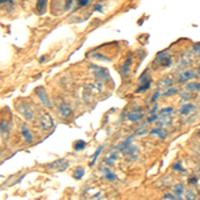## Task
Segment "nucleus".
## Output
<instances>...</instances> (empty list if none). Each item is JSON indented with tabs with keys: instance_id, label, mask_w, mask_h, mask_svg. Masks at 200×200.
Instances as JSON below:
<instances>
[{
	"instance_id": "22",
	"label": "nucleus",
	"mask_w": 200,
	"mask_h": 200,
	"mask_svg": "<svg viewBox=\"0 0 200 200\" xmlns=\"http://www.w3.org/2000/svg\"><path fill=\"white\" fill-rule=\"evenodd\" d=\"M83 176H84V169H83L82 167H77V168L73 171V177H75L76 180H80Z\"/></svg>"
},
{
	"instance_id": "18",
	"label": "nucleus",
	"mask_w": 200,
	"mask_h": 200,
	"mask_svg": "<svg viewBox=\"0 0 200 200\" xmlns=\"http://www.w3.org/2000/svg\"><path fill=\"white\" fill-rule=\"evenodd\" d=\"M151 134H152V135H156V136H159L160 139H166V137H167V134L163 131V128H160V127L153 128V130L151 131Z\"/></svg>"
},
{
	"instance_id": "24",
	"label": "nucleus",
	"mask_w": 200,
	"mask_h": 200,
	"mask_svg": "<svg viewBox=\"0 0 200 200\" xmlns=\"http://www.w3.org/2000/svg\"><path fill=\"white\" fill-rule=\"evenodd\" d=\"M131 63H132V57L130 56L127 59V62L124 63L123 66V69H121V72H123V75H125V73H128V71H130V67H131Z\"/></svg>"
},
{
	"instance_id": "2",
	"label": "nucleus",
	"mask_w": 200,
	"mask_h": 200,
	"mask_svg": "<svg viewBox=\"0 0 200 200\" xmlns=\"http://www.w3.org/2000/svg\"><path fill=\"white\" fill-rule=\"evenodd\" d=\"M40 125L44 131H51L55 125V121H53V118L51 116V114L48 112H43L40 116Z\"/></svg>"
},
{
	"instance_id": "6",
	"label": "nucleus",
	"mask_w": 200,
	"mask_h": 200,
	"mask_svg": "<svg viewBox=\"0 0 200 200\" xmlns=\"http://www.w3.org/2000/svg\"><path fill=\"white\" fill-rule=\"evenodd\" d=\"M88 91L89 93H93V95H99V93L104 91V84L100 80H93L88 84Z\"/></svg>"
},
{
	"instance_id": "17",
	"label": "nucleus",
	"mask_w": 200,
	"mask_h": 200,
	"mask_svg": "<svg viewBox=\"0 0 200 200\" xmlns=\"http://www.w3.org/2000/svg\"><path fill=\"white\" fill-rule=\"evenodd\" d=\"M47 2H48V0H37L36 8H37V12H39V14H44V12H46Z\"/></svg>"
},
{
	"instance_id": "8",
	"label": "nucleus",
	"mask_w": 200,
	"mask_h": 200,
	"mask_svg": "<svg viewBox=\"0 0 200 200\" xmlns=\"http://www.w3.org/2000/svg\"><path fill=\"white\" fill-rule=\"evenodd\" d=\"M36 93H37L39 98H40L41 103H43L46 107H48V108L52 107V102L50 100V98H48V95H47V92H46V89H44L43 87H37V88H36Z\"/></svg>"
},
{
	"instance_id": "23",
	"label": "nucleus",
	"mask_w": 200,
	"mask_h": 200,
	"mask_svg": "<svg viewBox=\"0 0 200 200\" xmlns=\"http://www.w3.org/2000/svg\"><path fill=\"white\" fill-rule=\"evenodd\" d=\"M103 172H104V177H105L107 180H111V182H112V180L116 179V175H115L114 172H111L109 169L105 168V169H103Z\"/></svg>"
},
{
	"instance_id": "11",
	"label": "nucleus",
	"mask_w": 200,
	"mask_h": 200,
	"mask_svg": "<svg viewBox=\"0 0 200 200\" xmlns=\"http://www.w3.org/2000/svg\"><path fill=\"white\" fill-rule=\"evenodd\" d=\"M195 111H196V105L193 104V103H185V104H183L182 107H180V109H179L180 114L184 115V116L191 115V114H193Z\"/></svg>"
},
{
	"instance_id": "25",
	"label": "nucleus",
	"mask_w": 200,
	"mask_h": 200,
	"mask_svg": "<svg viewBox=\"0 0 200 200\" xmlns=\"http://www.w3.org/2000/svg\"><path fill=\"white\" fill-rule=\"evenodd\" d=\"M192 59L193 57H191V53L187 52L185 55H183V57H182V64H189L192 62Z\"/></svg>"
},
{
	"instance_id": "14",
	"label": "nucleus",
	"mask_w": 200,
	"mask_h": 200,
	"mask_svg": "<svg viewBox=\"0 0 200 200\" xmlns=\"http://www.w3.org/2000/svg\"><path fill=\"white\" fill-rule=\"evenodd\" d=\"M173 114V108L168 107V108H163L162 111L157 114V119H169Z\"/></svg>"
},
{
	"instance_id": "39",
	"label": "nucleus",
	"mask_w": 200,
	"mask_h": 200,
	"mask_svg": "<svg viewBox=\"0 0 200 200\" xmlns=\"http://www.w3.org/2000/svg\"><path fill=\"white\" fill-rule=\"evenodd\" d=\"M199 136H200V131H199Z\"/></svg>"
},
{
	"instance_id": "15",
	"label": "nucleus",
	"mask_w": 200,
	"mask_h": 200,
	"mask_svg": "<svg viewBox=\"0 0 200 200\" xmlns=\"http://www.w3.org/2000/svg\"><path fill=\"white\" fill-rule=\"evenodd\" d=\"M118 160V153H112V151L108 153V156L105 157L104 160V164H107L108 167H112L115 164V162Z\"/></svg>"
},
{
	"instance_id": "3",
	"label": "nucleus",
	"mask_w": 200,
	"mask_h": 200,
	"mask_svg": "<svg viewBox=\"0 0 200 200\" xmlns=\"http://www.w3.org/2000/svg\"><path fill=\"white\" fill-rule=\"evenodd\" d=\"M151 77L148 76V72L146 71V72L143 73L140 77H139V87H137V89H136V92H144V91H147L148 88H150V85H151Z\"/></svg>"
},
{
	"instance_id": "29",
	"label": "nucleus",
	"mask_w": 200,
	"mask_h": 200,
	"mask_svg": "<svg viewBox=\"0 0 200 200\" xmlns=\"http://www.w3.org/2000/svg\"><path fill=\"white\" fill-rule=\"evenodd\" d=\"M183 191H184L183 185H176L175 187V193H176V196H179V198L183 195Z\"/></svg>"
},
{
	"instance_id": "7",
	"label": "nucleus",
	"mask_w": 200,
	"mask_h": 200,
	"mask_svg": "<svg viewBox=\"0 0 200 200\" xmlns=\"http://www.w3.org/2000/svg\"><path fill=\"white\" fill-rule=\"evenodd\" d=\"M71 114H72V108H71V105L68 103L66 102H60L59 104V115L62 119H68Z\"/></svg>"
},
{
	"instance_id": "4",
	"label": "nucleus",
	"mask_w": 200,
	"mask_h": 200,
	"mask_svg": "<svg viewBox=\"0 0 200 200\" xmlns=\"http://www.w3.org/2000/svg\"><path fill=\"white\" fill-rule=\"evenodd\" d=\"M89 68H91V71L93 72L95 77H96L98 80H100V82H103V80H108V79H109L108 72H107V71H105L104 68H102V67H98V66H89Z\"/></svg>"
},
{
	"instance_id": "19",
	"label": "nucleus",
	"mask_w": 200,
	"mask_h": 200,
	"mask_svg": "<svg viewBox=\"0 0 200 200\" xmlns=\"http://www.w3.org/2000/svg\"><path fill=\"white\" fill-rule=\"evenodd\" d=\"M172 79H169V77H164V79L162 80V82H160L159 83V87H160V88H168V87H171V85H172Z\"/></svg>"
},
{
	"instance_id": "26",
	"label": "nucleus",
	"mask_w": 200,
	"mask_h": 200,
	"mask_svg": "<svg viewBox=\"0 0 200 200\" xmlns=\"http://www.w3.org/2000/svg\"><path fill=\"white\" fill-rule=\"evenodd\" d=\"M84 147H85V141H84V140H79V141H76V143L73 144V148H75L76 151L83 150Z\"/></svg>"
},
{
	"instance_id": "5",
	"label": "nucleus",
	"mask_w": 200,
	"mask_h": 200,
	"mask_svg": "<svg viewBox=\"0 0 200 200\" xmlns=\"http://www.w3.org/2000/svg\"><path fill=\"white\" fill-rule=\"evenodd\" d=\"M195 76H196V73L193 72L191 68H185L184 71L179 72V75H177V82H179V83L189 82L191 79H195Z\"/></svg>"
},
{
	"instance_id": "9",
	"label": "nucleus",
	"mask_w": 200,
	"mask_h": 200,
	"mask_svg": "<svg viewBox=\"0 0 200 200\" xmlns=\"http://www.w3.org/2000/svg\"><path fill=\"white\" fill-rule=\"evenodd\" d=\"M19 112H20V114L24 116L25 120H28V121L34 120V112H32V109H31L30 105L25 104V103H23V104L19 105Z\"/></svg>"
},
{
	"instance_id": "1",
	"label": "nucleus",
	"mask_w": 200,
	"mask_h": 200,
	"mask_svg": "<svg viewBox=\"0 0 200 200\" xmlns=\"http://www.w3.org/2000/svg\"><path fill=\"white\" fill-rule=\"evenodd\" d=\"M171 62H172V56H171V53L168 51H162V52H159L156 55V59H155V64H157V66L163 67V68H166V67L171 66Z\"/></svg>"
},
{
	"instance_id": "12",
	"label": "nucleus",
	"mask_w": 200,
	"mask_h": 200,
	"mask_svg": "<svg viewBox=\"0 0 200 200\" xmlns=\"http://www.w3.org/2000/svg\"><path fill=\"white\" fill-rule=\"evenodd\" d=\"M141 118H143V112L140 111H130L127 114V119L130 121H139L141 120Z\"/></svg>"
},
{
	"instance_id": "30",
	"label": "nucleus",
	"mask_w": 200,
	"mask_h": 200,
	"mask_svg": "<svg viewBox=\"0 0 200 200\" xmlns=\"http://www.w3.org/2000/svg\"><path fill=\"white\" fill-rule=\"evenodd\" d=\"M192 52L196 55V56H200V44H195L192 47Z\"/></svg>"
},
{
	"instance_id": "16",
	"label": "nucleus",
	"mask_w": 200,
	"mask_h": 200,
	"mask_svg": "<svg viewBox=\"0 0 200 200\" xmlns=\"http://www.w3.org/2000/svg\"><path fill=\"white\" fill-rule=\"evenodd\" d=\"M21 135H23V137H24V140L27 141V143H32V140H34V137H32V134H31V131L28 130L25 125H23L21 127Z\"/></svg>"
},
{
	"instance_id": "10",
	"label": "nucleus",
	"mask_w": 200,
	"mask_h": 200,
	"mask_svg": "<svg viewBox=\"0 0 200 200\" xmlns=\"http://www.w3.org/2000/svg\"><path fill=\"white\" fill-rule=\"evenodd\" d=\"M123 152H124V156L127 157L128 160H136L137 159V148L135 146H132V144L125 148Z\"/></svg>"
},
{
	"instance_id": "33",
	"label": "nucleus",
	"mask_w": 200,
	"mask_h": 200,
	"mask_svg": "<svg viewBox=\"0 0 200 200\" xmlns=\"http://www.w3.org/2000/svg\"><path fill=\"white\" fill-rule=\"evenodd\" d=\"M173 169H176V171H182V172H184V168L182 167V164H180V163H176L175 166H173Z\"/></svg>"
},
{
	"instance_id": "34",
	"label": "nucleus",
	"mask_w": 200,
	"mask_h": 200,
	"mask_svg": "<svg viewBox=\"0 0 200 200\" xmlns=\"http://www.w3.org/2000/svg\"><path fill=\"white\" fill-rule=\"evenodd\" d=\"M159 96H160V91L157 89V91L153 93V96H152V99H151V102H156V99L159 98Z\"/></svg>"
},
{
	"instance_id": "27",
	"label": "nucleus",
	"mask_w": 200,
	"mask_h": 200,
	"mask_svg": "<svg viewBox=\"0 0 200 200\" xmlns=\"http://www.w3.org/2000/svg\"><path fill=\"white\" fill-rule=\"evenodd\" d=\"M177 92L176 88H173V87H169V88H167V91L163 93L164 96H171V95H175V93Z\"/></svg>"
},
{
	"instance_id": "38",
	"label": "nucleus",
	"mask_w": 200,
	"mask_h": 200,
	"mask_svg": "<svg viewBox=\"0 0 200 200\" xmlns=\"http://www.w3.org/2000/svg\"><path fill=\"white\" fill-rule=\"evenodd\" d=\"M198 75L200 76V64H199V67H198Z\"/></svg>"
},
{
	"instance_id": "13",
	"label": "nucleus",
	"mask_w": 200,
	"mask_h": 200,
	"mask_svg": "<svg viewBox=\"0 0 200 200\" xmlns=\"http://www.w3.org/2000/svg\"><path fill=\"white\" fill-rule=\"evenodd\" d=\"M9 130H11V125H9V121L3 120L0 121V134H2L3 137H7V134H9Z\"/></svg>"
},
{
	"instance_id": "28",
	"label": "nucleus",
	"mask_w": 200,
	"mask_h": 200,
	"mask_svg": "<svg viewBox=\"0 0 200 200\" xmlns=\"http://www.w3.org/2000/svg\"><path fill=\"white\" fill-rule=\"evenodd\" d=\"M102 150H103V147H99V148H98V151H96L95 155H93V159H92V162H91V166H93V164L96 163V160H98L100 152H102Z\"/></svg>"
},
{
	"instance_id": "37",
	"label": "nucleus",
	"mask_w": 200,
	"mask_h": 200,
	"mask_svg": "<svg viewBox=\"0 0 200 200\" xmlns=\"http://www.w3.org/2000/svg\"><path fill=\"white\" fill-rule=\"evenodd\" d=\"M100 9H102V4H98L95 8H93V11H100Z\"/></svg>"
},
{
	"instance_id": "31",
	"label": "nucleus",
	"mask_w": 200,
	"mask_h": 200,
	"mask_svg": "<svg viewBox=\"0 0 200 200\" xmlns=\"http://www.w3.org/2000/svg\"><path fill=\"white\" fill-rule=\"evenodd\" d=\"M89 2H92V0H79L77 2V7H85L87 4H89Z\"/></svg>"
},
{
	"instance_id": "32",
	"label": "nucleus",
	"mask_w": 200,
	"mask_h": 200,
	"mask_svg": "<svg viewBox=\"0 0 200 200\" xmlns=\"http://www.w3.org/2000/svg\"><path fill=\"white\" fill-rule=\"evenodd\" d=\"M185 199L187 200H195V193H193V191H187L185 193Z\"/></svg>"
},
{
	"instance_id": "21",
	"label": "nucleus",
	"mask_w": 200,
	"mask_h": 200,
	"mask_svg": "<svg viewBox=\"0 0 200 200\" xmlns=\"http://www.w3.org/2000/svg\"><path fill=\"white\" fill-rule=\"evenodd\" d=\"M185 89L187 91H200V83H195V82H191L185 85Z\"/></svg>"
},
{
	"instance_id": "35",
	"label": "nucleus",
	"mask_w": 200,
	"mask_h": 200,
	"mask_svg": "<svg viewBox=\"0 0 200 200\" xmlns=\"http://www.w3.org/2000/svg\"><path fill=\"white\" fill-rule=\"evenodd\" d=\"M155 120H157V114L156 115H151V118L148 119V123H152V121H155Z\"/></svg>"
},
{
	"instance_id": "20",
	"label": "nucleus",
	"mask_w": 200,
	"mask_h": 200,
	"mask_svg": "<svg viewBox=\"0 0 200 200\" xmlns=\"http://www.w3.org/2000/svg\"><path fill=\"white\" fill-rule=\"evenodd\" d=\"M62 163H64V160H57V162H53L52 164H50V168H56V167L59 166V164H62ZM67 167H68V163H66L63 167H59V168H57V171H59V172H60V171H64V169L67 168Z\"/></svg>"
},
{
	"instance_id": "36",
	"label": "nucleus",
	"mask_w": 200,
	"mask_h": 200,
	"mask_svg": "<svg viewBox=\"0 0 200 200\" xmlns=\"http://www.w3.org/2000/svg\"><path fill=\"white\" fill-rule=\"evenodd\" d=\"M157 109H159V108H157V105H155V107L150 111V115H156V111H157Z\"/></svg>"
}]
</instances>
